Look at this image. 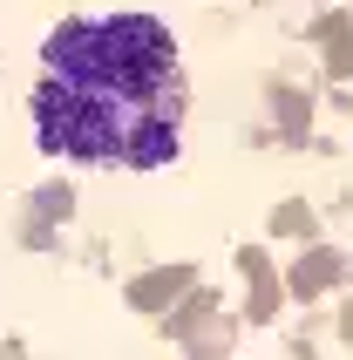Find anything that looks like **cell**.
I'll return each mask as SVG.
<instances>
[{"label":"cell","instance_id":"6da1fadb","mask_svg":"<svg viewBox=\"0 0 353 360\" xmlns=\"http://www.w3.org/2000/svg\"><path fill=\"white\" fill-rule=\"evenodd\" d=\"M34 129L68 163L157 170L184 143V55L157 14H89L41 41Z\"/></svg>","mask_w":353,"mask_h":360}]
</instances>
